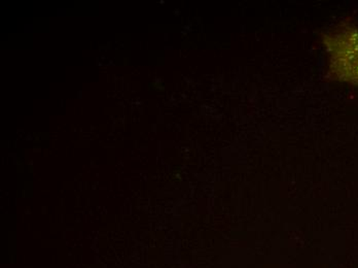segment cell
<instances>
[{"label":"cell","instance_id":"1","mask_svg":"<svg viewBox=\"0 0 358 268\" xmlns=\"http://www.w3.org/2000/svg\"><path fill=\"white\" fill-rule=\"evenodd\" d=\"M331 78L358 88V26L341 24L323 36Z\"/></svg>","mask_w":358,"mask_h":268}]
</instances>
